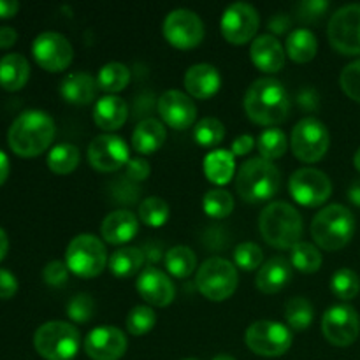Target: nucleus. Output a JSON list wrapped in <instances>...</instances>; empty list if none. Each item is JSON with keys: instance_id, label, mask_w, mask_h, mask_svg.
Returning <instances> with one entry per match:
<instances>
[{"instance_id": "4be33fe9", "label": "nucleus", "mask_w": 360, "mask_h": 360, "mask_svg": "<svg viewBox=\"0 0 360 360\" xmlns=\"http://www.w3.org/2000/svg\"><path fill=\"white\" fill-rule=\"evenodd\" d=\"M250 56L257 69L264 72H280L285 65V49L274 35L264 34L252 42Z\"/></svg>"}, {"instance_id": "58836bf2", "label": "nucleus", "mask_w": 360, "mask_h": 360, "mask_svg": "<svg viewBox=\"0 0 360 360\" xmlns=\"http://www.w3.org/2000/svg\"><path fill=\"white\" fill-rule=\"evenodd\" d=\"M330 290L336 297L343 299V301H352L359 295L360 292V278L355 271L343 267V269L336 271L330 280Z\"/></svg>"}, {"instance_id": "4d7b16f0", "label": "nucleus", "mask_w": 360, "mask_h": 360, "mask_svg": "<svg viewBox=\"0 0 360 360\" xmlns=\"http://www.w3.org/2000/svg\"><path fill=\"white\" fill-rule=\"evenodd\" d=\"M348 199H350L352 204L360 207V178L355 179L350 185V188H348Z\"/></svg>"}, {"instance_id": "de8ad7c7", "label": "nucleus", "mask_w": 360, "mask_h": 360, "mask_svg": "<svg viewBox=\"0 0 360 360\" xmlns=\"http://www.w3.org/2000/svg\"><path fill=\"white\" fill-rule=\"evenodd\" d=\"M327 9H329V2H326V0H306V2H301L295 7L297 16L304 21L320 20Z\"/></svg>"}, {"instance_id": "393cba45", "label": "nucleus", "mask_w": 360, "mask_h": 360, "mask_svg": "<svg viewBox=\"0 0 360 360\" xmlns=\"http://www.w3.org/2000/svg\"><path fill=\"white\" fill-rule=\"evenodd\" d=\"M97 79L88 72H72L63 77L60 84V95L63 101L76 105H88L97 95Z\"/></svg>"}, {"instance_id": "5fc2aeb1", "label": "nucleus", "mask_w": 360, "mask_h": 360, "mask_svg": "<svg viewBox=\"0 0 360 360\" xmlns=\"http://www.w3.org/2000/svg\"><path fill=\"white\" fill-rule=\"evenodd\" d=\"M20 11V4L16 0H0V18H13Z\"/></svg>"}, {"instance_id": "473e14b6", "label": "nucleus", "mask_w": 360, "mask_h": 360, "mask_svg": "<svg viewBox=\"0 0 360 360\" xmlns=\"http://www.w3.org/2000/svg\"><path fill=\"white\" fill-rule=\"evenodd\" d=\"M165 267L174 278H188L197 267V257L188 246H172L165 253Z\"/></svg>"}, {"instance_id": "6e6552de", "label": "nucleus", "mask_w": 360, "mask_h": 360, "mask_svg": "<svg viewBox=\"0 0 360 360\" xmlns=\"http://www.w3.org/2000/svg\"><path fill=\"white\" fill-rule=\"evenodd\" d=\"M197 288L210 301H225L238 288V269L221 257H211L197 271Z\"/></svg>"}, {"instance_id": "052dcab7", "label": "nucleus", "mask_w": 360, "mask_h": 360, "mask_svg": "<svg viewBox=\"0 0 360 360\" xmlns=\"http://www.w3.org/2000/svg\"><path fill=\"white\" fill-rule=\"evenodd\" d=\"M213 360H236V359L232 357V355H227V354H220V355H217V357H214Z\"/></svg>"}, {"instance_id": "c85d7f7f", "label": "nucleus", "mask_w": 360, "mask_h": 360, "mask_svg": "<svg viewBox=\"0 0 360 360\" xmlns=\"http://www.w3.org/2000/svg\"><path fill=\"white\" fill-rule=\"evenodd\" d=\"M236 171L234 155L229 150L211 151L204 158V174L214 185H225L232 179Z\"/></svg>"}, {"instance_id": "2eb2a0df", "label": "nucleus", "mask_w": 360, "mask_h": 360, "mask_svg": "<svg viewBox=\"0 0 360 360\" xmlns=\"http://www.w3.org/2000/svg\"><path fill=\"white\" fill-rule=\"evenodd\" d=\"M35 62L49 72H60L70 65L74 56L72 44L58 32H42L32 44Z\"/></svg>"}, {"instance_id": "0eeeda50", "label": "nucleus", "mask_w": 360, "mask_h": 360, "mask_svg": "<svg viewBox=\"0 0 360 360\" xmlns=\"http://www.w3.org/2000/svg\"><path fill=\"white\" fill-rule=\"evenodd\" d=\"M108 252L104 243L91 234H79L69 243L65 264L70 273L79 278H95L108 266Z\"/></svg>"}, {"instance_id": "4468645a", "label": "nucleus", "mask_w": 360, "mask_h": 360, "mask_svg": "<svg viewBox=\"0 0 360 360\" xmlns=\"http://www.w3.org/2000/svg\"><path fill=\"white\" fill-rule=\"evenodd\" d=\"M322 333L334 347H350L360 334V316L354 306H330L322 319Z\"/></svg>"}, {"instance_id": "f704fd0d", "label": "nucleus", "mask_w": 360, "mask_h": 360, "mask_svg": "<svg viewBox=\"0 0 360 360\" xmlns=\"http://www.w3.org/2000/svg\"><path fill=\"white\" fill-rule=\"evenodd\" d=\"M322 253L315 245L306 241H299L297 245L292 248L290 253V264L301 273H316L322 267Z\"/></svg>"}, {"instance_id": "6ab92c4d", "label": "nucleus", "mask_w": 360, "mask_h": 360, "mask_svg": "<svg viewBox=\"0 0 360 360\" xmlns=\"http://www.w3.org/2000/svg\"><path fill=\"white\" fill-rule=\"evenodd\" d=\"M158 112L164 123L176 130H185L197 118V105L192 97L179 90H167L158 98Z\"/></svg>"}, {"instance_id": "4c0bfd02", "label": "nucleus", "mask_w": 360, "mask_h": 360, "mask_svg": "<svg viewBox=\"0 0 360 360\" xmlns=\"http://www.w3.org/2000/svg\"><path fill=\"white\" fill-rule=\"evenodd\" d=\"M139 220L148 227H162L169 220V204L162 197H146L139 204Z\"/></svg>"}, {"instance_id": "20e7f679", "label": "nucleus", "mask_w": 360, "mask_h": 360, "mask_svg": "<svg viewBox=\"0 0 360 360\" xmlns=\"http://www.w3.org/2000/svg\"><path fill=\"white\" fill-rule=\"evenodd\" d=\"M281 172L266 158H250L239 167L236 176V190L246 202H264L280 190Z\"/></svg>"}, {"instance_id": "13d9d810", "label": "nucleus", "mask_w": 360, "mask_h": 360, "mask_svg": "<svg viewBox=\"0 0 360 360\" xmlns=\"http://www.w3.org/2000/svg\"><path fill=\"white\" fill-rule=\"evenodd\" d=\"M7 252H9V239H7L6 231L0 227V260L7 255Z\"/></svg>"}, {"instance_id": "f257e3e1", "label": "nucleus", "mask_w": 360, "mask_h": 360, "mask_svg": "<svg viewBox=\"0 0 360 360\" xmlns=\"http://www.w3.org/2000/svg\"><path fill=\"white\" fill-rule=\"evenodd\" d=\"M55 122L41 109L23 111L9 127L7 141L18 157L34 158L49 148L55 139Z\"/></svg>"}, {"instance_id": "e433bc0d", "label": "nucleus", "mask_w": 360, "mask_h": 360, "mask_svg": "<svg viewBox=\"0 0 360 360\" xmlns=\"http://www.w3.org/2000/svg\"><path fill=\"white\" fill-rule=\"evenodd\" d=\"M257 146H259L260 155L266 160L273 162L276 158H281L285 155L288 148L287 136H285L283 130L280 129H266L260 134L259 141H257Z\"/></svg>"}, {"instance_id": "423d86ee", "label": "nucleus", "mask_w": 360, "mask_h": 360, "mask_svg": "<svg viewBox=\"0 0 360 360\" xmlns=\"http://www.w3.org/2000/svg\"><path fill=\"white\" fill-rule=\"evenodd\" d=\"M34 347L46 360H72L81 348V334L72 323L51 320L35 330Z\"/></svg>"}, {"instance_id": "ea45409f", "label": "nucleus", "mask_w": 360, "mask_h": 360, "mask_svg": "<svg viewBox=\"0 0 360 360\" xmlns=\"http://www.w3.org/2000/svg\"><path fill=\"white\" fill-rule=\"evenodd\" d=\"M202 206L207 217L220 220V218H227L232 213V210H234V197L224 188L210 190L204 195Z\"/></svg>"}, {"instance_id": "412c9836", "label": "nucleus", "mask_w": 360, "mask_h": 360, "mask_svg": "<svg viewBox=\"0 0 360 360\" xmlns=\"http://www.w3.org/2000/svg\"><path fill=\"white\" fill-rule=\"evenodd\" d=\"M102 238L109 245H125L132 241L139 232V218L127 210H118L109 213L102 221Z\"/></svg>"}, {"instance_id": "a211bd4d", "label": "nucleus", "mask_w": 360, "mask_h": 360, "mask_svg": "<svg viewBox=\"0 0 360 360\" xmlns=\"http://www.w3.org/2000/svg\"><path fill=\"white\" fill-rule=\"evenodd\" d=\"M127 338L118 327H97L83 341L84 354L91 360H118L125 355Z\"/></svg>"}, {"instance_id": "1a4fd4ad", "label": "nucleus", "mask_w": 360, "mask_h": 360, "mask_svg": "<svg viewBox=\"0 0 360 360\" xmlns=\"http://www.w3.org/2000/svg\"><path fill=\"white\" fill-rule=\"evenodd\" d=\"M330 136L327 127L320 120L302 118L292 130L290 146L295 157L306 164H315L326 157L329 150Z\"/></svg>"}, {"instance_id": "a19ab883", "label": "nucleus", "mask_w": 360, "mask_h": 360, "mask_svg": "<svg viewBox=\"0 0 360 360\" xmlns=\"http://www.w3.org/2000/svg\"><path fill=\"white\" fill-rule=\"evenodd\" d=\"M225 137V129L224 123L217 118H202L195 125L193 130V139L204 148H213L217 144H220Z\"/></svg>"}, {"instance_id": "c9c22d12", "label": "nucleus", "mask_w": 360, "mask_h": 360, "mask_svg": "<svg viewBox=\"0 0 360 360\" xmlns=\"http://www.w3.org/2000/svg\"><path fill=\"white\" fill-rule=\"evenodd\" d=\"M285 319L294 330H304L313 323L315 309L308 299L290 297L285 304Z\"/></svg>"}, {"instance_id": "f8f14e48", "label": "nucleus", "mask_w": 360, "mask_h": 360, "mask_svg": "<svg viewBox=\"0 0 360 360\" xmlns=\"http://www.w3.org/2000/svg\"><path fill=\"white\" fill-rule=\"evenodd\" d=\"M288 190L295 202H299L301 206L316 207L322 206L330 197L333 183L326 172L313 167H302L290 176Z\"/></svg>"}, {"instance_id": "f03ea898", "label": "nucleus", "mask_w": 360, "mask_h": 360, "mask_svg": "<svg viewBox=\"0 0 360 360\" xmlns=\"http://www.w3.org/2000/svg\"><path fill=\"white\" fill-rule=\"evenodd\" d=\"M245 111L259 125H280L290 111V97L278 79L260 77L246 90Z\"/></svg>"}, {"instance_id": "9b49d317", "label": "nucleus", "mask_w": 360, "mask_h": 360, "mask_svg": "<svg viewBox=\"0 0 360 360\" xmlns=\"http://www.w3.org/2000/svg\"><path fill=\"white\" fill-rule=\"evenodd\" d=\"M327 37L341 55H360V4L341 7L330 16Z\"/></svg>"}, {"instance_id": "6e6d98bb", "label": "nucleus", "mask_w": 360, "mask_h": 360, "mask_svg": "<svg viewBox=\"0 0 360 360\" xmlns=\"http://www.w3.org/2000/svg\"><path fill=\"white\" fill-rule=\"evenodd\" d=\"M7 178H9V158L0 150V186L6 183Z\"/></svg>"}, {"instance_id": "680f3d73", "label": "nucleus", "mask_w": 360, "mask_h": 360, "mask_svg": "<svg viewBox=\"0 0 360 360\" xmlns=\"http://www.w3.org/2000/svg\"><path fill=\"white\" fill-rule=\"evenodd\" d=\"M185 360H197V359H185Z\"/></svg>"}, {"instance_id": "864d4df0", "label": "nucleus", "mask_w": 360, "mask_h": 360, "mask_svg": "<svg viewBox=\"0 0 360 360\" xmlns=\"http://www.w3.org/2000/svg\"><path fill=\"white\" fill-rule=\"evenodd\" d=\"M18 32L13 27H0V48L7 49L16 44Z\"/></svg>"}, {"instance_id": "b1692460", "label": "nucleus", "mask_w": 360, "mask_h": 360, "mask_svg": "<svg viewBox=\"0 0 360 360\" xmlns=\"http://www.w3.org/2000/svg\"><path fill=\"white\" fill-rule=\"evenodd\" d=\"M290 276L292 264L288 262L285 257L278 255L267 260V262L260 267L259 273H257L255 283L257 288H259L262 294L273 295L287 287V283L290 281Z\"/></svg>"}, {"instance_id": "2f4dec72", "label": "nucleus", "mask_w": 360, "mask_h": 360, "mask_svg": "<svg viewBox=\"0 0 360 360\" xmlns=\"http://www.w3.org/2000/svg\"><path fill=\"white\" fill-rule=\"evenodd\" d=\"M130 83V69L120 62H109L98 70L97 84L108 94H118Z\"/></svg>"}, {"instance_id": "49530a36", "label": "nucleus", "mask_w": 360, "mask_h": 360, "mask_svg": "<svg viewBox=\"0 0 360 360\" xmlns=\"http://www.w3.org/2000/svg\"><path fill=\"white\" fill-rule=\"evenodd\" d=\"M67 278H69V267H67L65 262H60V260H51L42 269V280L49 287H62V285H65Z\"/></svg>"}, {"instance_id": "dca6fc26", "label": "nucleus", "mask_w": 360, "mask_h": 360, "mask_svg": "<svg viewBox=\"0 0 360 360\" xmlns=\"http://www.w3.org/2000/svg\"><path fill=\"white\" fill-rule=\"evenodd\" d=\"M260 25V16L252 4L234 2L221 16V34L231 44H246L252 41Z\"/></svg>"}, {"instance_id": "ddd939ff", "label": "nucleus", "mask_w": 360, "mask_h": 360, "mask_svg": "<svg viewBox=\"0 0 360 360\" xmlns=\"http://www.w3.org/2000/svg\"><path fill=\"white\" fill-rule=\"evenodd\" d=\"M164 37L178 49H192L202 42L204 23L197 13L190 9H174L165 16Z\"/></svg>"}, {"instance_id": "37998d69", "label": "nucleus", "mask_w": 360, "mask_h": 360, "mask_svg": "<svg viewBox=\"0 0 360 360\" xmlns=\"http://www.w3.org/2000/svg\"><path fill=\"white\" fill-rule=\"evenodd\" d=\"M234 262L236 266L241 267L245 271H253L257 267L262 266L264 262V252L257 243L245 241L238 245L234 250Z\"/></svg>"}, {"instance_id": "9d476101", "label": "nucleus", "mask_w": 360, "mask_h": 360, "mask_svg": "<svg viewBox=\"0 0 360 360\" xmlns=\"http://www.w3.org/2000/svg\"><path fill=\"white\" fill-rule=\"evenodd\" d=\"M246 347L262 357H280L292 347V333L287 326L274 320H259L246 329Z\"/></svg>"}, {"instance_id": "bf43d9fd", "label": "nucleus", "mask_w": 360, "mask_h": 360, "mask_svg": "<svg viewBox=\"0 0 360 360\" xmlns=\"http://www.w3.org/2000/svg\"><path fill=\"white\" fill-rule=\"evenodd\" d=\"M354 164H355V167H357V171L360 172V148H359L357 153H355V157H354Z\"/></svg>"}, {"instance_id": "3c124183", "label": "nucleus", "mask_w": 360, "mask_h": 360, "mask_svg": "<svg viewBox=\"0 0 360 360\" xmlns=\"http://www.w3.org/2000/svg\"><path fill=\"white\" fill-rule=\"evenodd\" d=\"M253 146H255V139H253V136H250V134H243V136H239L238 139L232 143L231 153L234 155V157H243V155H248Z\"/></svg>"}, {"instance_id": "a18cd8bd", "label": "nucleus", "mask_w": 360, "mask_h": 360, "mask_svg": "<svg viewBox=\"0 0 360 360\" xmlns=\"http://www.w3.org/2000/svg\"><path fill=\"white\" fill-rule=\"evenodd\" d=\"M340 84L352 101L360 102V60L348 63L340 76Z\"/></svg>"}, {"instance_id": "c03bdc74", "label": "nucleus", "mask_w": 360, "mask_h": 360, "mask_svg": "<svg viewBox=\"0 0 360 360\" xmlns=\"http://www.w3.org/2000/svg\"><path fill=\"white\" fill-rule=\"evenodd\" d=\"M95 302L88 294H76L67 302V316L76 323H86L94 316Z\"/></svg>"}, {"instance_id": "7ed1b4c3", "label": "nucleus", "mask_w": 360, "mask_h": 360, "mask_svg": "<svg viewBox=\"0 0 360 360\" xmlns=\"http://www.w3.org/2000/svg\"><path fill=\"white\" fill-rule=\"evenodd\" d=\"M259 227L267 245L278 250H292L302 238L301 213L283 200L266 206L259 218Z\"/></svg>"}, {"instance_id": "cd10ccee", "label": "nucleus", "mask_w": 360, "mask_h": 360, "mask_svg": "<svg viewBox=\"0 0 360 360\" xmlns=\"http://www.w3.org/2000/svg\"><path fill=\"white\" fill-rule=\"evenodd\" d=\"M165 137H167V132H165L164 123L155 118H146L137 123L132 134V146L137 153L150 155L162 148Z\"/></svg>"}, {"instance_id": "5701e85b", "label": "nucleus", "mask_w": 360, "mask_h": 360, "mask_svg": "<svg viewBox=\"0 0 360 360\" xmlns=\"http://www.w3.org/2000/svg\"><path fill=\"white\" fill-rule=\"evenodd\" d=\"M221 76L218 69L210 63H197L192 65L185 74V88L188 94L195 98H206L213 97L218 90H220Z\"/></svg>"}, {"instance_id": "a878e982", "label": "nucleus", "mask_w": 360, "mask_h": 360, "mask_svg": "<svg viewBox=\"0 0 360 360\" xmlns=\"http://www.w3.org/2000/svg\"><path fill=\"white\" fill-rule=\"evenodd\" d=\"M129 118V105L118 95H104L95 102L94 122L102 130H118Z\"/></svg>"}, {"instance_id": "79ce46f5", "label": "nucleus", "mask_w": 360, "mask_h": 360, "mask_svg": "<svg viewBox=\"0 0 360 360\" xmlns=\"http://www.w3.org/2000/svg\"><path fill=\"white\" fill-rule=\"evenodd\" d=\"M155 322H157V315H155L153 308H150V306H136L127 315L125 326L132 336H144V334L153 329Z\"/></svg>"}, {"instance_id": "bb28decb", "label": "nucleus", "mask_w": 360, "mask_h": 360, "mask_svg": "<svg viewBox=\"0 0 360 360\" xmlns=\"http://www.w3.org/2000/svg\"><path fill=\"white\" fill-rule=\"evenodd\" d=\"M30 77V63L20 53H9L0 60V86L7 91H18Z\"/></svg>"}, {"instance_id": "aec40b11", "label": "nucleus", "mask_w": 360, "mask_h": 360, "mask_svg": "<svg viewBox=\"0 0 360 360\" xmlns=\"http://www.w3.org/2000/svg\"><path fill=\"white\" fill-rule=\"evenodd\" d=\"M136 288L141 297L155 308H165L176 297V287L171 278L153 266H148L141 271Z\"/></svg>"}, {"instance_id": "603ef678", "label": "nucleus", "mask_w": 360, "mask_h": 360, "mask_svg": "<svg viewBox=\"0 0 360 360\" xmlns=\"http://www.w3.org/2000/svg\"><path fill=\"white\" fill-rule=\"evenodd\" d=\"M288 27H290V18H288L285 13L274 14V16L271 18L269 28L274 32V34H285Z\"/></svg>"}, {"instance_id": "39448f33", "label": "nucleus", "mask_w": 360, "mask_h": 360, "mask_svg": "<svg viewBox=\"0 0 360 360\" xmlns=\"http://www.w3.org/2000/svg\"><path fill=\"white\" fill-rule=\"evenodd\" d=\"M355 232V217L343 204H330L316 213L311 221V236L316 245L327 252L345 248Z\"/></svg>"}, {"instance_id": "c756f323", "label": "nucleus", "mask_w": 360, "mask_h": 360, "mask_svg": "<svg viewBox=\"0 0 360 360\" xmlns=\"http://www.w3.org/2000/svg\"><path fill=\"white\" fill-rule=\"evenodd\" d=\"M319 51V41L315 34L308 28H295L287 37V55L294 62L306 63L311 62Z\"/></svg>"}, {"instance_id": "7c9ffc66", "label": "nucleus", "mask_w": 360, "mask_h": 360, "mask_svg": "<svg viewBox=\"0 0 360 360\" xmlns=\"http://www.w3.org/2000/svg\"><path fill=\"white\" fill-rule=\"evenodd\" d=\"M144 260H146V255L143 250L125 246L112 253L109 259V269L116 278H130L144 269Z\"/></svg>"}, {"instance_id": "09e8293b", "label": "nucleus", "mask_w": 360, "mask_h": 360, "mask_svg": "<svg viewBox=\"0 0 360 360\" xmlns=\"http://www.w3.org/2000/svg\"><path fill=\"white\" fill-rule=\"evenodd\" d=\"M150 164L143 157L130 158L129 164H127V178L132 179V181H144L150 176Z\"/></svg>"}, {"instance_id": "8fccbe9b", "label": "nucleus", "mask_w": 360, "mask_h": 360, "mask_svg": "<svg viewBox=\"0 0 360 360\" xmlns=\"http://www.w3.org/2000/svg\"><path fill=\"white\" fill-rule=\"evenodd\" d=\"M18 292V280L11 271L0 267V299L14 297Z\"/></svg>"}, {"instance_id": "f3484780", "label": "nucleus", "mask_w": 360, "mask_h": 360, "mask_svg": "<svg viewBox=\"0 0 360 360\" xmlns=\"http://www.w3.org/2000/svg\"><path fill=\"white\" fill-rule=\"evenodd\" d=\"M88 160L95 171L112 172L129 164V146L120 136L102 134L88 146Z\"/></svg>"}, {"instance_id": "72a5a7b5", "label": "nucleus", "mask_w": 360, "mask_h": 360, "mask_svg": "<svg viewBox=\"0 0 360 360\" xmlns=\"http://www.w3.org/2000/svg\"><path fill=\"white\" fill-rule=\"evenodd\" d=\"M79 150L74 144L63 143L51 148L48 155V167L55 174H70L79 165Z\"/></svg>"}]
</instances>
